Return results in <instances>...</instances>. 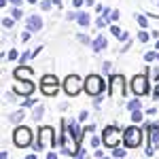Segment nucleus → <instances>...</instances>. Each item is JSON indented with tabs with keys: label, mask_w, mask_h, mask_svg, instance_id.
I'll return each instance as SVG.
<instances>
[{
	"label": "nucleus",
	"mask_w": 159,
	"mask_h": 159,
	"mask_svg": "<svg viewBox=\"0 0 159 159\" xmlns=\"http://www.w3.org/2000/svg\"><path fill=\"white\" fill-rule=\"evenodd\" d=\"M49 147H57V140H55V132H53V127H49V125H40L38 127V142L34 144V148L36 151H45V148Z\"/></svg>",
	"instance_id": "nucleus-1"
},
{
	"label": "nucleus",
	"mask_w": 159,
	"mask_h": 159,
	"mask_svg": "<svg viewBox=\"0 0 159 159\" xmlns=\"http://www.w3.org/2000/svg\"><path fill=\"white\" fill-rule=\"evenodd\" d=\"M123 140V132L117 127V125H106L104 132H102V144L108 148L119 147V142Z\"/></svg>",
	"instance_id": "nucleus-2"
},
{
	"label": "nucleus",
	"mask_w": 159,
	"mask_h": 159,
	"mask_svg": "<svg viewBox=\"0 0 159 159\" xmlns=\"http://www.w3.org/2000/svg\"><path fill=\"white\" fill-rule=\"evenodd\" d=\"M142 129L140 127H136V125H129L127 129H123V142H125V147L127 148H138L142 144Z\"/></svg>",
	"instance_id": "nucleus-3"
},
{
	"label": "nucleus",
	"mask_w": 159,
	"mask_h": 159,
	"mask_svg": "<svg viewBox=\"0 0 159 159\" xmlns=\"http://www.w3.org/2000/svg\"><path fill=\"white\" fill-rule=\"evenodd\" d=\"M32 132H30V127H25V125H17L15 127V132H13V142H15V147L17 148H25L32 144Z\"/></svg>",
	"instance_id": "nucleus-4"
},
{
	"label": "nucleus",
	"mask_w": 159,
	"mask_h": 159,
	"mask_svg": "<svg viewBox=\"0 0 159 159\" xmlns=\"http://www.w3.org/2000/svg\"><path fill=\"white\" fill-rule=\"evenodd\" d=\"M104 87H106V83H104V79H102L100 74H89L85 79V91L91 98L100 96V93L104 91Z\"/></svg>",
	"instance_id": "nucleus-5"
},
{
	"label": "nucleus",
	"mask_w": 159,
	"mask_h": 159,
	"mask_svg": "<svg viewBox=\"0 0 159 159\" xmlns=\"http://www.w3.org/2000/svg\"><path fill=\"white\" fill-rule=\"evenodd\" d=\"M83 89H85V81H83L79 74L66 76V81H64V91H66L68 96H79Z\"/></svg>",
	"instance_id": "nucleus-6"
},
{
	"label": "nucleus",
	"mask_w": 159,
	"mask_h": 159,
	"mask_svg": "<svg viewBox=\"0 0 159 159\" xmlns=\"http://www.w3.org/2000/svg\"><path fill=\"white\" fill-rule=\"evenodd\" d=\"M132 91H134L136 98H140V96H148L151 93V85H148V79L144 74H136L134 79H132Z\"/></svg>",
	"instance_id": "nucleus-7"
},
{
	"label": "nucleus",
	"mask_w": 159,
	"mask_h": 159,
	"mask_svg": "<svg viewBox=\"0 0 159 159\" xmlns=\"http://www.w3.org/2000/svg\"><path fill=\"white\" fill-rule=\"evenodd\" d=\"M40 91H43V96H55L60 91V79L53 74H45L40 81Z\"/></svg>",
	"instance_id": "nucleus-8"
},
{
	"label": "nucleus",
	"mask_w": 159,
	"mask_h": 159,
	"mask_svg": "<svg viewBox=\"0 0 159 159\" xmlns=\"http://www.w3.org/2000/svg\"><path fill=\"white\" fill-rule=\"evenodd\" d=\"M13 91H15V93H19V96H32V91H34V83H32L30 79H21V81H17V79H15Z\"/></svg>",
	"instance_id": "nucleus-9"
},
{
	"label": "nucleus",
	"mask_w": 159,
	"mask_h": 159,
	"mask_svg": "<svg viewBox=\"0 0 159 159\" xmlns=\"http://www.w3.org/2000/svg\"><path fill=\"white\" fill-rule=\"evenodd\" d=\"M108 93L110 96H115V93H125V79H123L121 74H112V76H110Z\"/></svg>",
	"instance_id": "nucleus-10"
},
{
	"label": "nucleus",
	"mask_w": 159,
	"mask_h": 159,
	"mask_svg": "<svg viewBox=\"0 0 159 159\" xmlns=\"http://www.w3.org/2000/svg\"><path fill=\"white\" fill-rule=\"evenodd\" d=\"M68 134H70V138H72V142L79 147L81 142H83V136H85V129L79 125L76 121H68Z\"/></svg>",
	"instance_id": "nucleus-11"
},
{
	"label": "nucleus",
	"mask_w": 159,
	"mask_h": 159,
	"mask_svg": "<svg viewBox=\"0 0 159 159\" xmlns=\"http://www.w3.org/2000/svg\"><path fill=\"white\" fill-rule=\"evenodd\" d=\"M144 134L148 138V144H153L155 148H159V123H148Z\"/></svg>",
	"instance_id": "nucleus-12"
},
{
	"label": "nucleus",
	"mask_w": 159,
	"mask_h": 159,
	"mask_svg": "<svg viewBox=\"0 0 159 159\" xmlns=\"http://www.w3.org/2000/svg\"><path fill=\"white\" fill-rule=\"evenodd\" d=\"M25 28H28L30 32L43 30V17H40V15H30V17L25 19Z\"/></svg>",
	"instance_id": "nucleus-13"
},
{
	"label": "nucleus",
	"mask_w": 159,
	"mask_h": 159,
	"mask_svg": "<svg viewBox=\"0 0 159 159\" xmlns=\"http://www.w3.org/2000/svg\"><path fill=\"white\" fill-rule=\"evenodd\" d=\"M30 76H32V68H28L25 64L17 66L15 72H13V79H17V81H21V79H30Z\"/></svg>",
	"instance_id": "nucleus-14"
},
{
	"label": "nucleus",
	"mask_w": 159,
	"mask_h": 159,
	"mask_svg": "<svg viewBox=\"0 0 159 159\" xmlns=\"http://www.w3.org/2000/svg\"><path fill=\"white\" fill-rule=\"evenodd\" d=\"M91 49H93V53L104 51V49H106V38H104V36H96V38H93V43H91Z\"/></svg>",
	"instance_id": "nucleus-15"
},
{
	"label": "nucleus",
	"mask_w": 159,
	"mask_h": 159,
	"mask_svg": "<svg viewBox=\"0 0 159 159\" xmlns=\"http://www.w3.org/2000/svg\"><path fill=\"white\" fill-rule=\"evenodd\" d=\"M89 13H85V11H76V24L79 25H83V28H87L89 25Z\"/></svg>",
	"instance_id": "nucleus-16"
},
{
	"label": "nucleus",
	"mask_w": 159,
	"mask_h": 159,
	"mask_svg": "<svg viewBox=\"0 0 159 159\" xmlns=\"http://www.w3.org/2000/svg\"><path fill=\"white\" fill-rule=\"evenodd\" d=\"M104 17H106V21L110 24V21H117L121 15H119V11H117V9H112V11H110V9H104Z\"/></svg>",
	"instance_id": "nucleus-17"
},
{
	"label": "nucleus",
	"mask_w": 159,
	"mask_h": 159,
	"mask_svg": "<svg viewBox=\"0 0 159 159\" xmlns=\"http://www.w3.org/2000/svg\"><path fill=\"white\" fill-rule=\"evenodd\" d=\"M43 115H45V106H43V104H36L34 110H32V119H34V121H40Z\"/></svg>",
	"instance_id": "nucleus-18"
},
{
	"label": "nucleus",
	"mask_w": 159,
	"mask_h": 159,
	"mask_svg": "<svg viewBox=\"0 0 159 159\" xmlns=\"http://www.w3.org/2000/svg\"><path fill=\"white\" fill-rule=\"evenodd\" d=\"M9 121H11V123H15V125H19V123L24 121V110H17V112L9 115Z\"/></svg>",
	"instance_id": "nucleus-19"
},
{
	"label": "nucleus",
	"mask_w": 159,
	"mask_h": 159,
	"mask_svg": "<svg viewBox=\"0 0 159 159\" xmlns=\"http://www.w3.org/2000/svg\"><path fill=\"white\" fill-rule=\"evenodd\" d=\"M112 157H117V159H123V157H127V151L121 147H115L112 148Z\"/></svg>",
	"instance_id": "nucleus-20"
},
{
	"label": "nucleus",
	"mask_w": 159,
	"mask_h": 159,
	"mask_svg": "<svg viewBox=\"0 0 159 159\" xmlns=\"http://www.w3.org/2000/svg\"><path fill=\"white\" fill-rule=\"evenodd\" d=\"M136 21H138L140 28H144V30L148 28V17H144V15H136Z\"/></svg>",
	"instance_id": "nucleus-21"
},
{
	"label": "nucleus",
	"mask_w": 159,
	"mask_h": 159,
	"mask_svg": "<svg viewBox=\"0 0 159 159\" xmlns=\"http://www.w3.org/2000/svg\"><path fill=\"white\" fill-rule=\"evenodd\" d=\"M142 119H144V115L140 112V108H138V110H132V121H134V123H140Z\"/></svg>",
	"instance_id": "nucleus-22"
},
{
	"label": "nucleus",
	"mask_w": 159,
	"mask_h": 159,
	"mask_svg": "<svg viewBox=\"0 0 159 159\" xmlns=\"http://www.w3.org/2000/svg\"><path fill=\"white\" fill-rule=\"evenodd\" d=\"M15 21H17L15 17H4V19H2V25H4L7 30H11V28H13V24H15Z\"/></svg>",
	"instance_id": "nucleus-23"
},
{
	"label": "nucleus",
	"mask_w": 159,
	"mask_h": 159,
	"mask_svg": "<svg viewBox=\"0 0 159 159\" xmlns=\"http://www.w3.org/2000/svg\"><path fill=\"white\" fill-rule=\"evenodd\" d=\"M21 104H24V108H25V106H36L38 102L34 98H30V96H24V102H21Z\"/></svg>",
	"instance_id": "nucleus-24"
},
{
	"label": "nucleus",
	"mask_w": 159,
	"mask_h": 159,
	"mask_svg": "<svg viewBox=\"0 0 159 159\" xmlns=\"http://www.w3.org/2000/svg\"><path fill=\"white\" fill-rule=\"evenodd\" d=\"M140 108V100H129L127 102V110H138Z\"/></svg>",
	"instance_id": "nucleus-25"
},
{
	"label": "nucleus",
	"mask_w": 159,
	"mask_h": 159,
	"mask_svg": "<svg viewBox=\"0 0 159 159\" xmlns=\"http://www.w3.org/2000/svg\"><path fill=\"white\" fill-rule=\"evenodd\" d=\"M148 38H151V34H148V32H144V28H142V32L138 34V40H140V43H147Z\"/></svg>",
	"instance_id": "nucleus-26"
},
{
	"label": "nucleus",
	"mask_w": 159,
	"mask_h": 159,
	"mask_svg": "<svg viewBox=\"0 0 159 159\" xmlns=\"http://www.w3.org/2000/svg\"><path fill=\"white\" fill-rule=\"evenodd\" d=\"M110 32H112V36H115V38H119L123 34V30H121V28H117V25H110Z\"/></svg>",
	"instance_id": "nucleus-27"
},
{
	"label": "nucleus",
	"mask_w": 159,
	"mask_h": 159,
	"mask_svg": "<svg viewBox=\"0 0 159 159\" xmlns=\"http://www.w3.org/2000/svg\"><path fill=\"white\" fill-rule=\"evenodd\" d=\"M51 7H53V0H43V2H40V9H43V11H49Z\"/></svg>",
	"instance_id": "nucleus-28"
},
{
	"label": "nucleus",
	"mask_w": 159,
	"mask_h": 159,
	"mask_svg": "<svg viewBox=\"0 0 159 159\" xmlns=\"http://www.w3.org/2000/svg\"><path fill=\"white\" fill-rule=\"evenodd\" d=\"M21 15H24V13H21V9H19V7H15V9L11 11V17H15V19H21Z\"/></svg>",
	"instance_id": "nucleus-29"
},
{
	"label": "nucleus",
	"mask_w": 159,
	"mask_h": 159,
	"mask_svg": "<svg viewBox=\"0 0 159 159\" xmlns=\"http://www.w3.org/2000/svg\"><path fill=\"white\" fill-rule=\"evenodd\" d=\"M30 57H32V53H28V51H25V53H21V55H19V64H25Z\"/></svg>",
	"instance_id": "nucleus-30"
},
{
	"label": "nucleus",
	"mask_w": 159,
	"mask_h": 159,
	"mask_svg": "<svg viewBox=\"0 0 159 159\" xmlns=\"http://www.w3.org/2000/svg\"><path fill=\"white\" fill-rule=\"evenodd\" d=\"M79 43H83V45H91V40H89V36H85V34H79Z\"/></svg>",
	"instance_id": "nucleus-31"
},
{
	"label": "nucleus",
	"mask_w": 159,
	"mask_h": 159,
	"mask_svg": "<svg viewBox=\"0 0 159 159\" xmlns=\"http://www.w3.org/2000/svg\"><path fill=\"white\" fill-rule=\"evenodd\" d=\"M102 70H104L106 74H110V70H112V64H110V61H104V64H102Z\"/></svg>",
	"instance_id": "nucleus-32"
},
{
	"label": "nucleus",
	"mask_w": 159,
	"mask_h": 159,
	"mask_svg": "<svg viewBox=\"0 0 159 159\" xmlns=\"http://www.w3.org/2000/svg\"><path fill=\"white\" fill-rule=\"evenodd\" d=\"M7 57H9V60H19V53H17L15 49H11V51H9V55H7Z\"/></svg>",
	"instance_id": "nucleus-33"
},
{
	"label": "nucleus",
	"mask_w": 159,
	"mask_h": 159,
	"mask_svg": "<svg viewBox=\"0 0 159 159\" xmlns=\"http://www.w3.org/2000/svg\"><path fill=\"white\" fill-rule=\"evenodd\" d=\"M144 60H147V61H153V60H157V53H153V51H148L147 55H144Z\"/></svg>",
	"instance_id": "nucleus-34"
},
{
	"label": "nucleus",
	"mask_w": 159,
	"mask_h": 159,
	"mask_svg": "<svg viewBox=\"0 0 159 159\" xmlns=\"http://www.w3.org/2000/svg\"><path fill=\"white\" fill-rule=\"evenodd\" d=\"M153 98L159 100V76H157V85H155V89H153Z\"/></svg>",
	"instance_id": "nucleus-35"
},
{
	"label": "nucleus",
	"mask_w": 159,
	"mask_h": 159,
	"mask_svg": "<svg viewBox=\"0 0 159 159\" xmlns=\"http://www.w3.org/2000/svg\"><path fill=\"white\" fill-rule=\"evenodd\" d=\"M106 24H108V21H106V17H100L98 21H96V25H98V28H104Z\"/></svg>",
	"instance_id": "nucleus-36"
},
{
	"label": "nucleus",
	"mask_w": 159,
	"mask_h": 159,
	"mask_svg": "<svg viewBox=\"0 0 159 159\" xmlns=\"http://www.w3.org/2000/svg\"><path fill=\"white\" fill-rule=\"evenodd\" d=\"M100 142H102V138H96V136H93V138H91V148H96Z\"/></svg>",
	"instance_id": "nucleus-37"
},
{
	"label": "nucleus",
	"mask_w": 159,
	"mask_h": 159,
	"mask_svg": "<svg viewBox=\"0 0 159 159\" xmlns=\"http://www.w3.org/2000/svg\"><path fill=\"white\" fill-rule=\"evenodd\" d=\"M21 40H24V43H25V40H30V30H28V28H25L24 34H21Z\"/></svg>",
	"instance_id": "nucleus-38"
},
{
	"label": "nucleus",
	"mask_w": 159,
	"mask_h": 159,
	"mask_svg": "<svg viewBox=\"0 0 159 159\" xmlns=\"http://www.w3.org/2000/svg\"><path fill=\"white\" fill-rule=\"evenodd\" d=\"M85 4V0H72V7L74 9H79V7H83Z\"/></svg>",
	"instance_id": "nucleus-39"
},
{
	"label": "nucleus",
	"mask_w": 159,
	"mask_h": 159,
	"mask_svg": "<svg viewBox=\"0 0 159 159\" xmlns=\"http://www.w3.org/2000/svg\"><path fill=\"white\" fill-rule=\"evenodd\" d=\"M87 119V110H81V112H79V121H85Z\"/></svg>",
	"instance_id": "nucleus-40"
},
{
	"label": "nucleus",
	"mask_w": 159,
	"mask_h": 159,
	"mask_svg": "<svg viewBox=\"0 0 159 159\" xmlns=\"http://www.w3.org/2000/svg\"><path fill=\"white\" fill-rule=\"evenodd\" d=\"M40 51H43V47H36V49L32 51V57H36V55H38V53H40Z\"/></svg>",
	"instance_id": "nucleus-41"
},
{
	"label": "nucleus",
	"mask_w": 159,
	"mask_h": 159,
	"mask_svg": "<svg viewBox=\"0 0 159 159\" xmlns=\"http://www.w3.org/2000/svg\"><path fill=\"white\" fill-rule=\"evenodd\" d=\"M9 2H11L13 7H19V4H21V2H24V0H9Z\"/></svg>",
	"instance_id": "nucleus-42"
},
{
	"label": "nucleus",
	"mask_w": 159,
	"mask_h": 159,
	"mask_svg": "<svg viewBox=\"0 0 159 159\" xmlns=\"http://www.w3.org/2000/svg\"><path fill=\"white\" fill-rule=\"evenodd\" d=\"M129 47H132V40H127V43H125V47H123V49H121V51H123V53H125V51L129 49Z\"/></svg>",
	"instance_id": "nucleus-43"
},
{
	"label": "nucleus",
	"mask_w": 159,
	"mask_h": 159,
	"mask_svg": "<svg viewBox=\"0 0 159 159\" xmlns=\"http://www.w3.org/2000/svg\"><path fill=\"white\" fill-rule=\"evenodd\" d=\"M85 4L87 7H93V0H85Z\"/></svg>",
	"instance_id": "nucleus-44"
},
{
	"label": "nucleus",
	"mask_w": 159,
	"mask_h": 159,
	"mask_svg": "<svg viewBox=\"0 0 159 159\" xmlns=\"http://www.w3.org/2000/svg\"><path fill=\"white\" fill-rule=\"evenodd\" d=\"M53 4H55V7H61V0H53Z\"/></svg>",
	"instance_id": "nucleus-45"
},
{
	"label": "nucleus",
	"mask_w": 159,
	"mask_h": 159,
	"mask_svg": "<svg viewBox=\"0 0 159 159\" xmlns=\"http://www.w3.org/2000/svg\"><path fill=\"white\" fill-rule=\"evenodd\" d=\"M0 7H7V0H0Z\"/></svg>",
	"instance_id": "nucleus-46"
},
{
	"label": "nucleus",
	"mask_w": 159,
	"mask_h": 159,
	"mask_svg": "<svg viewBox=\"0 0 159 159\" xmlns=\"http://www.w3.org/2000/svg\"><path fill=\"white\" fill-rule=\"evenodd\" d=\"M28 2H30V4H36V2H38V0H28Z\"/></svg>",
	"instance_id": "nucleus-47"
},
{
	"label": "nucleus",
	"mask_w": 159,
	"mask_h": 159,
	"mask_svg": "<svg viewBox=\"0 0 159 159\" xmlns=\"http://www.w3.org/2000/svg\"><path fill=\"white\" fill-rule=\"evenodd\" d=\"M155 49H159V40H157V45H155Z\"/></svg>",
	"instance_id": "nucleus-48"
},
{
	"label": "nucleus",
	"mask_w": 159,
	"mask_h": 159,
	"mask_svg": "<svg viewBox=\"0 0 159 159\" xmlns=\"http://www.w3.org/2000/svg\"><path fill=\"white\" fill-rule=\"evenodd\" d=\"M157 61H159V53H157Z\"/></svg>",
	"instance_id": "nucleus-49"
}]
</instances>
